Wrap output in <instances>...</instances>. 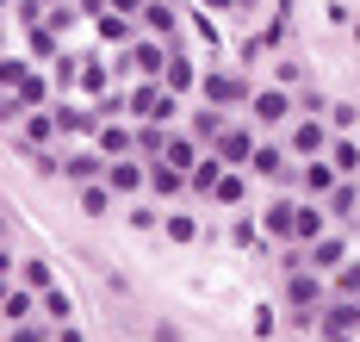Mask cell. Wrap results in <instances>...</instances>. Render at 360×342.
Wrapping results in <instances>:
<instances>
[{
	"mask_svg": "<svg viewBox=\"0 0 360 342\" xmlns=\"http://www.w3.org/2000/svg\"><path fill=\"white\" fill-rule=\"evenodd\" d=\"M131 113L143 118V125H174L180 94H174L162 75H137V87H131Z\"/></svg>",
	"mask_w": 360,
	"mask_h": 342,
	"instance_id": "cell-1",
	"label": "cell"
},
{
	"mask_svg": "<svg viewBox=\"0 0 360 342\" xmlns=\"http://www.w3.org/2000/svg\"><path fill=\"white\" fill-rule=\"evenodd\" d=\"M317 330H323V342H354V330H360V299L329 293L323 311H317Z\"/></svg>",
	"mask_w": 360,
	"mask_h": 342,
	"instance_id": "cell-2",
	"label": "cell"
},
{
	"mask_svg": "<svg viewBox=\"0 0 360 342\" xmlns=\"http://www.w3.org/2000/svg\"><path fill=\"white\" fill-rule=\"evenodd\" d=\"M199 87H205V100H212V106H224V113H230V106H249V75H224V69H217V75H199Z\"/></svg>",
	"mask_w": 360,
	"mask_h": 342,
	"instance_id": "cell-3",
	"label": "cell"
},
{
	"mask_svg": "<svg viewBox=\"0 0 360 342\" xmlns=\"http://www.w3.org/2000/svg\"><path fill=\"white\" fill-rule=\"evenodd\" d=\"M249 118H255V125H286V118H292L286 87H255V94H249Z\"/></svg>",
	"mask_w": 360,
	"mask_h": 342,
	"instance_id": "cell-4",
	"label": "cell"
},
{
	"mask_svg": "<svg viewBox=\"0 0 360 342\" xmlns=\"http://www.w3.org/2000/svg\"><path fill=\"white\" fill-rule=\"evenodd\" d=\"M106 187H112V193H143V187H149L143 156H118V162H106Z\"/></svg>",
	"mask_w": 360,
	"mask_h": 342,
	"instance_id": "cell-5",
	"label": "cell"
},
{
	"mask_svg": "<svg viewBox=\"0 0 360 342\" xmlns=\"http://www.w3.org/2000/svg\"><path fill=\"white\" fill-rule=\"evenodd\" d=\"M143 168H149V193H155V199H180V193H186V168H174L168 156H155Z\"/></svg>",
	"mask_w": 360,
	"mask_h": 342,
	"instance_id": "cell-6",
	"label": "cell"
},
{
	"mask_svg": "<svg viewBox=\"0 0 360 342\" xmlns=\"http://www.w3.org/2000/svg\"><path fill=\"white\" fill-rule=\"evenodd\" d=\"M304 255H311V267H317V274H329V267L348 262V236H342V230H323L317 243H304Z\"/></svg>",
	"mask_w": 360,
	"mask_h": 342,
	"instance_id": "cell-7",
	"label": "cell"
},
{
	"mask_svg": "<svg viewBox=\"0 0 360 342\" xmlns=\"http://www.w3.org/2000/svg\"><path fill=\"white\" fill-rule=\"evenodd\" d=\"M131 63H137V75H162V69H168V38L137 32V38H131Z\"/></svg>",
	"mask_w": 360,
	"mask_h": 342,
	"instance_id": "cell-8",
	"label": "cell"
},
{
	"mask_svg": "<svg viewBox=\"0 0 360 342\" xmlns=\"http://www.w3.org/2000/svg\"><path fill=\"white\" fill-rule=\"evenodd\" d=\"M329 137H335V131H323L317 118H298V125H292V156H298V162H311V156L329 150Z\"/></svg>",
	"mask_w": 360,
	"mask_h": 342,
	"instance_id": "cell-9",
	"label": "cell"
},
{
	"mask_svg": "<svg viewBox=\"0 0 360 342\" xmlns=\"http://www.w3.org/2000/svg\"><path fill=\"white\" fill-rule=\"evenodd\" d=\"M63 181H75V187H87V181H106V156H100V150H75V156H63Z\"/></svg>",
	"mask_w": 360,
	"mask_h": 342,
	"instance_id": "cell-10",
	"label": "cell"
},
{
	"mask_svg": "<svg viewBox=\"0 0 360 342\" xmlns=\"http://www.w3.org/2000/svg\"><path fill=\"white\" fill-rule=\"evenodd\" d=\"M217 156H224L230 168H249V156H255V131H249V125H224V137H217Z\"/></svg>",
	"mask_w": 360,
	"mask_h": 342,
	"instance_id": "cell-11",
	"label": "cell"
},
{
	"mask_svg": "<svg viewBox=\"0 0 360 342\" xmlns=\"http://www.w3.org/2000/svg\"><path fill=\"white\" fill-rule=\"evenodd\" d=\"M162 81H168L174 94H193V81H199V69H193V56L180 50V38H168V69H162Z\"/></svg>",
	"mask_w": 360,
	"mask_h": 342,
	"instance_id": "cell-12",
	"label": "cell"
},
{
	"mask_svg": "<svg viewBox=\"0 0 360 342\" xmlns=\"http://www.w3.org/2000/svg\"><path fill=\"white\" fill-rule=\"evenodd\" d=\"M298 181H304V193H311V199H329V187L342 181V168H335V162H323V156H311V162L298 168Z\"/></svg>",
	"mask_w": 360,
	"mask_h": 342,
	"instance_id": "cell-13",
	"label": "cell"
},
{
	"mask_svg": "<svg viewBox=\"0 0 360 342\" xmlns=\"http://www.w3.org/2000/svg\"><path fill=\"white\" fill-rule=\"evenodd\" d=\"M323 205H329V218H335V224H354V218H360V187L348 181V175H342V181L329 187V199H323Z\"/></svg>",
	"mask_w": 360,
	"mask_h": 342,
	"instance_id": "cell-14",
	"label": "cell"
},
{
	"mask_svg": "<svg viewBox=\"0 0 360 342\" xmlns=\"http://www.w3.org/2000/svg\"><path fill=\"white\" fill-rule=\"evenodd\" d=\"M224 168H230L224 156H199V162L186 168V193H205V199H212V187L224 181Z\"/></svg>",
	"mask_w": 360,
	"mask_h": 342,
	"instance_id": "cell-15",
	"label": "cell"
},
{
	"mask_svg": "<svg viewBox=\"0 0 360 342\" xmlns=\"http://www.w3.org/2000/svg\"><path fill=\"white\" fill-rule=\"evenodd\" d=\"M56 113V131H69V137H94L100 131V113L94 106H50Z\"/></svg>",
	"mask_w": 360,
	"mask_h": 342,
	"instance_id": "cell-16",
	"label": "cell"
},
{
	"mask_svg": "<svg viewBox=\"0 0 360 342\" xmlns=\"http://www.w3.org/2000/svg\"><path fill=\"white\" fill-rule=\"evenodd\" d=\"M94 144H100L106 162H118V156H137V131H124V125H100V131H94Z\"/></svg>",
	"mask_w": 360,
	"mask_h": 342,
	"instance_id": "cell-17",
	"label": "cell"
},
{
	"mask_svg": "<svg viewBox=\"0 0 360 342\" xmlns=\"http://www.w3.org/2000/svg\"><path fill=\"white\" fill-rule=\"evenodd\" d=\"M137 32H149V38H174V6H162V0H143V13H137Z\"/></svg>",
	"mask_w": 360,
	"mask_h": 342,
	"instance_id": "cell-18",
	"label": "cell"
},
{
	"mask_svg": "<svg viewBox=\"0 0 360 342\" xmlns=\"http://www.w3.org/2000/svg\"><path fill=\"white\" fill-rule=\"evenodd\" d=\"M249 168H255V175H261V181H286L292 156H286V150H274V144H255V156H249Z\"/></svg>",
	"mask_w": 360,
	"mask_h": 342,
	"instance_id": "cell-19",
	"label": "cell"
},
{
	"mask_svg": "<svg viewBox=\"0 0 360 342\" xmlns=\"http://www.w3.org/2000/svg\"><path fill=\"white\" fill-rule=\"evenodd\" d=\"M292 218H298V205H292V199H274L267 218H261V230H267L274 243H292Z\"/></svg>",
	"mask_w": 360,
	"mask_h": 342,
	"instance_id": "cell-20",
	"label": "cell"
},
{
	"mask_svg": "<svg viewBox=\"0 0 360 342\" xmlns=\"http://www.w3.org/2000/svg\"><path fill=\"white\" fill-rule=\"evenodd\" d=\"M94 25H100V38H106V44H131V38H137V19H131V13H112V6L94 19Z\"/></svg>",
	"mask_w": 360,
	"mask_h": 342,
	"instance_id": "cell-21",
	"label": "cell"
},
{
	"mask_svg": "<svg viewBox=\"0 0 360 342\" xmlns=\"http://www.w3.org/2000/svg\"><path fill=\"white\" fill-rule=\"evenodd\" d=\"M286 305H323V280L317 274H286Z\"/></svg>",
	"mask_w": 360,
	"mask_h": 342,
	"instance_id": "cell-22",
	"label": "cell"
},
{
	"mask_svg": "<svg viewBox=\"0 0 360 342\" xmlns=\"http://www.w3.org/2000/svg\"><path fill=\"white\" fill-rule=\"evenodd\" d=\"M329 162H335L342 175H360V144L348 137V131H335V137H329Z\"/></svg>",
	"mask_w": 360,
	"mask_h": 342,
	"instance_id": "cell-23",
	"label": "cell"
},
{
	"mask_svg": "<svg viewBox=\"0 0 360 342\" xmlns=\"http://www.w3.org/2000/svg\"><path fill=\"white\" fill-rule=\"evenodd\" d=\"M224 125H230L224 106H199V113H193V137H199V144H217V137H224Z\"/></svg>",
	"mask_w": 360,
	"mask_h": 342,
	"instance_id": "cell-24",
	"label": "cell"
},
{
	"mask_svg": "<svg viewBox=\"0 0 360 342\" xmlns=\"http://www.w3.org/2000/svg\"><path fill=\"white\" fill-rule=\"evenodd\" d=\"M168 162H174V168H193V162H199V137H193V131H168Z\"/></svg>",
	"mask_w": 360,
	"mask_h": 342,
	"instance_id": "cell-25",
	"label": "cell"
},
{
	"mask_svg": "<svg viewBox=\"0 0 360 342\" xmlns=\"http://www.w3.org/2000/svg\"><path fill=\"white\" fill-rule=\"evenodd\" d=\"M106 81H112V69L100 63V56H81V81H75L81 94H94V100H100V94H106Z\"/></svg>",
	"mask_w": 360,
	"mask_h": 342,
	"instance_id": "cell-26",
	"label": "cell"
},
{
	"mask_svg": "<svg viewBox=\"0 0 360 342\" xmlns=\"http://www.w3.org/2000/svg\"><path fill=\"white\" fill-rule=\"evenodd\" d=\"M243 193H249V175L243 168H224V181L212 187V199L217 205H243Z\"/></svg>",
	"mask_w": 360,
	"mask_h": 342,
	"instance_id": "cell-27",
	"label": "cell"
},
{
	"mask_svg": "<svg viewBox=\"0 0 360 342\" xmlns=\"http://www.w3.org/2000/svg\"><path fill=\"white\" fill-rule=\"evenodd\" d=\"M50 137H56V113H50V106H37V113L25 118V144H32V150H44Z\"/></svg>",
	"mask_w": 360,
	"mask_h": 342,
	"instance_id": "cell-28",
	"label": "cell"
},
{
	"mask_svg": "<svg viewBox=\"0 0 360 342\" xmlns=\"http://www.w3.org/2000/svg\"><path fill=\"white\" fill-rule=\"evenodd\" d=\"M323 236V212L317 205H298V218H292V243H317Z\"/></svg>",
	"mask_w": 360,
	"mask_h": 342,
	"instance_id": "cell-29",
	"label": "cell"
},
{
	"mask_svg": "<svg viewBox=\"0 0 360 342\" xmlns=\"http://www.w3.org/2000/svg\"><path fill=\"white\" fill-rule=\"evenodd\" d=\"M0 311H6V317H13V324H25V317H32V311H37V299H32V286H6V299H0Z\"/></svg>",
	"mask_w": 360,
	"mask_h": 342,
	"instance_id": "cell-30",
	"label": "cell"
},
{
	"mask_svg": "<svg viewBox=\"0 0 360 342\" xmlns=\"http://www.w3.org/2000/svg\"><path fill=\"white\" fill-rule=\"evenodd\" d=\"M162 150H168V125H137V156L155 162Z\"/></svg>",
	"mask_w": 360,
	"mask_h": 342,
	"instance_id": "cell-31",
	"label": "cell"
},
{
	"mask_svg": "<svg viewBox=\"0 0 360 342\" xmlns=\"http://www.w3.org/2000/svg\"><path fill=\"white\" fill-rule=\"evenodd\" d=\"M13 94H19V100H25V106H50V75H37V69H32V75L19 81V87H13Z\"/></svg>",
	"mask_w": 360,
	"mask_h": 342,
	"instance_id": "cell-32",
	"label": "cell"
},
{
	"mask_svg": "<svg viewBox=\"0 0 360 342\" xmlns=\"http://www.w3.org/2000/svg\"><path fill=\"white\" fill-rule=\"evenodd\" d=\"M106 205H112V187H106V181H87V187H81V212H87V218H100Z\"/></svg>",
	"mask_w": 360,
	"mask_h": 342,
	"instance_id": "cell-33",
	"label": "cell"
},
{
	"mask_svg": "<svg viewBox=\"0 0 360 342\" xmlns=\"http://www.w3.org/2000/svg\"><path fill=\"white\" fill-rule=\"evenodd\" d=\"M37 299H44V317H56V324H69V293H63V286H44Z\"/></svg>",
	"mask_w": 360,
	"mask_h": 342,
	"instance_id": "cell-34",
	"label": "cell"
},
{
	"mask_svg": "<svg viewBox=\"0 0 360 342\" xmlns=\"http://www.w3.org/2000/svg\"><path fill=\"white\" fill-rule=\"evenodd\" d=\"M32 56H44V63H56L63 50H56V32L50 25H32Z\"/></svg>",
	"mask_w": 360,
	"mask_h": 342,
	"instance_id": "cell-35",
	"label": "cell"
},
{
	"mask_svg": "<svg viewBox=\"0 0 360 342\" xmlns=\"http://www.w3.org/2000/svg\"><path fill=\"white\" fill-rule=\"evenodd\" d=\"M335 293H342V299H360V262H342V274H335Z\"/></svg>",
	"mask_w": 360,
	"mask_h": 342,
	"instance_id": "cell-36",
	"label": "cell"
},
{
	"mask_svg": "<svg viewBox=\"0 0 360 342\" xmlns=\"http://www.w3.org/2000/svg\"><path fill=\"white\" fill-rule=\"evenodd\" d=\"M13 342H56V330H50V324H32V317H25V324H13Z\"/></svg>",
	"mask_w": 360,
	"mask_h": 342,
	"instance_id": "cell-37",
	"label": "cell"
},
{
	"mask_svg": "<svg viewBox=\"0 0 360 342\" xmlns=\"http://www.w3.org/2000/svg\"><path fill=\"white\" fill-rule=\"evenodd\" d=\"M162 230H168L174 243H193V236H199V224H193L186 212H174V218H162Z\"/></svg>",
	"mask_w": 360,
	"mask_h": 342,
	"instance_id": "cell-38",
	"label": "cell"
},
{
	"mask_svg": "<svg viewBox=\"0 0 360 342\" xmlns=\"http://www.w3.org/2000/svg\"><path fill=\"white\" fill-rule=\"evenodd\" d=\"M329 125H335V131H354V125H360V106L335 100V106H329Z\"/></svg>",
	"mask_w": 360,
	"mask_h": 342,
	"instance_id": "cell-39",
	"label": "cell"
},
{
	"mask_svg": "<svg viewBox=\"0 0 360 342\" xmlns=\"http://www.w3.org/2000/svg\"><path fill=\"white\" fill-rule=\"evenodd\" d=\"M19 280H25L32 293H44V286H56V280H50V267H44V262H25V267H19Z\"/></svg>",
	"mask_w": 360,
	"mask_h": 342,
	"instance_id": "cell-40",
	"label": "cell"
},
{
	"mask_svg": "<svg viewBox=\"0 0 360 342\" xmlns=\"http://www.w3.org/2000/svg\"><path fill=\"white\" fill-rule=\"evenodd\" d=\"M44 25H50V32H69V25H75V6H69V0H63V6H50V13H44Z\"/></svg>",
	"mask_w": 360,
	"mask_h": 342,
	"instance_id": "cell-41",
	"label": "cell"
},
{
	"mask_svg": "<svg viewBox=\"0 0 360 342\" xmlns=\"http://www.w3.org/2000/svg\"><path fill=\"white\" fill-rule=\"evenodd\" d=\"M50 81H63V87L81 81V56H56V75H50Z\"/></svg>",
	"mask_w": 360,
	"mask_h": 342,
	"instance_id": "cell-42",
	"label": "cell"
},
{
	"mask_svg": "<svg viewBox=\"0 0 360 342\" xmlns=\"http://www.w3.org/2000/svg\"><path fill=\"white\" fill-rule=\"evenodd\" d=\"M255 236H261V230H255V224H249V218H236V224H230V243H236V249H249Z\"/></svg>",
	"mask_w": 360,
	"mask_h": 342,
	"instance_id": "cell-43",
	"label": "cell"
},
{
	"mask_svg": "<svg viewBox=\"0 0 360 342\" xmlns=\"http://www.w3.org/2000/svg\"><path fill=\"white\" fill-rule=\"evenodd\" d=\"M112 13H131V19H137V13H143V0H106Z\"/></svg>",
	"mask_w": 360,
	"mask_h": 342,
	"instance_id": "cell-44",
	"label": "cell"
},
{
	"mask_svg": "<svg viewBox=\"0 0 360 342\" xmlns=\"http://www.w3.org/2000/svg\"><path fill=\"white\" fill-rule=\"evenodd\" d=\"M56 342H87V336H81L75 324H56Z\"/></svg>",
	"mask_w": 360,
	"mask_h": 342,
	"instance_id": "cell-45",
	"label": "cell"
},
{
	"mask_svg": "<svg viewBox=\"0 0 360 342\" xmlns=\"http://www.w3.org/2000/svg\"><path fill=\"white\" fill-rule=\"evenodd\" d=\"M0 274H13V255H6V249H0Z\"/></svg>",
	"mask_w": 360,
	"mask_h": 342,
	"instance_id": "cell-46",
	"label": "cell"
},
{
	"mask_svg": "<svg viewBox=\"0 0 360 342\" xmlns=\"http://www.w3.org/2000/svg\"><path fill=\"white\" fill-rule=\"evenodd\" d=\"M0 299H6V274H0Z\"/></svg>",
	"mask_w": 360,
	"mask_h": 342,
	"instance_id": "cell-47",
	"label": "cell"
},
{
	"mask_svg": "<svg viewBox=\"0 0 360 342\" xmlns=\"http://www.w3.org/2000/svg\"><path fill=\"white\" fill-rule=\"evenodd\" d=\"M6 6H13V0H0V13H6Z\"/></svg>",
	"mask_w": 360,
	"mask_h": 342,
	"instance_id": "cell-48",
	"label": "cell"
},
{
	"mask_svg": "<svg viewBox=\"0 0 360 342\" xmlns=\"http://www.w3.org/2000/svg\"><path fill=\"white\" fill-rule=\"evenodd\" d=\"M354 236H360V218H354Z\"/></svg>",
	"mask_w": 360,
	"mask_h": 342,
	"instance_id": "cell-49",
	"label": "cell"
}]
</instances>
